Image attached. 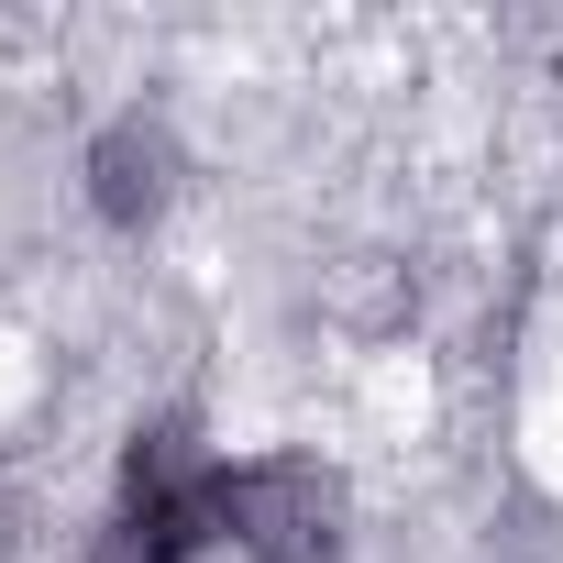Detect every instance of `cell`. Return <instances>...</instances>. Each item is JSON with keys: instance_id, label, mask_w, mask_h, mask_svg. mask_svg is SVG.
<instances>
[{"instance_id": "6da1fadb", "label": "cell", "mask_w": 563, "mask_h": 563, "mask_svg": "<svg viewBox=\"0 0 563 563\" xmlns=\"http://www.w3.org/2000/svg\"><path fill=\"white\" fill-rule=\"evenodd\" d=\"M89 177H100L89 199H100L111 221H155V210H166V177H177V144H166L155 122H111L100 155H89Z\"/></svg>"}]
</instances>
